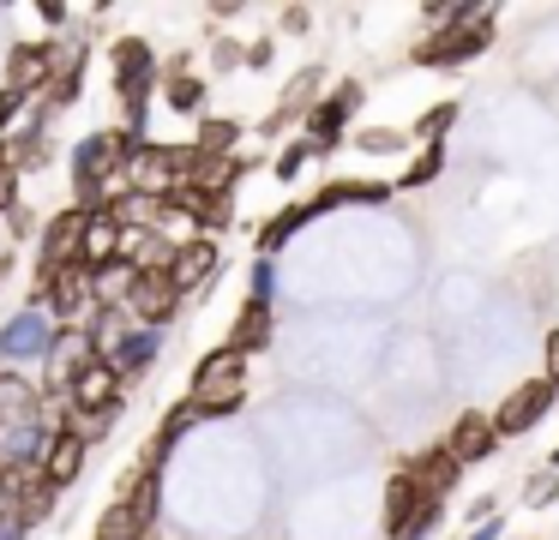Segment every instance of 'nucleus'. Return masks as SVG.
<instances>
[{
  "instance_id": "f257e3e1",
  "label": "nucleus",
  "mask_w": 559,
  "mask_h": 540,
  "mask_svg": "<svg viewBox=\"0 0 559 540\" xmlns=\"http://www.w3.org/2000/svg\"><path fill=\"white\" fill-rule=\"evenodd\" d=\"M109 67H115V96L127 108V139H145V115H151V91H157V48L145 36H121L109 48Z\"/></svg>"
},
{
  "instance_id": "f03ea898",
  "label": "nucleus",
  "mask_w": 559,
  "mask_h": 540,
  "mask_svg": "<svg viewBox=\"0 0 559 540\" xmlns=\"http://www.w3.org/2000/svg\"><path fill=\"white\" fill-rule=\"evenodd\" d=\"M493 12L487 7H475V19L469 24H457V31H433V36H421L415 43V67H469L475 55H487V43H493Z\"/></svg>"
},
{
  "instance_id": "7ed1b4c3",
  "label": "nucleus",
  "mask_w": 559,
  "mask_h": 540,
  "mask_svg": "<svg viewBox=\"0 0 559 540\" xmlns=\"http://www.w3.org/2000/svg\"><path fill=\"white\" fill-rule=\"evenodd\" d=\"M181 163H187V144H157V139H145V144H133V151H127L121 180H127V192L169 199V192L181 187Z\"/></svg>"
},
{
  "instance_id": "20e7f679",
  "label": "nucleus",
  "mask_w": 559,
  "mask_h": 540,
  "mask_svg": "<svg viewBox=\"0 0 559 540\" xmlns=\"http://www.w3.org/2000/svg\"><path fill=\"white\" fill-rule=\"evenodd\" d=\"M361 96H367V91H361L355 79H343L331 96H313V108L301 115V139L313 144V156H331V151L343 144V132H349V120L361 115Z\"/></svg>"
},
{
  "instance_id": "39448f33",
  "label": "nucleus",
  "mask_w": 559,
  "mask_h": 540,
  "mask_svg": "<svg viewBox=\"0 0 559 540\" xmlns=\"http://www.w3.org/2000/svg\"><path fill=\"white\" fill-rule=\"evenodd\" d=\"M127 408V384L115 379L109 360H85V367L67 379V415L91 420V415H121Z\"/></svg>"
},
{
  "instance_id": "423d86ee",
  "label": "nucleus",
  "mask_w": 559,
  "mask_h": 540,
  "mask_svg": "<svg viewBox=\"0 0 559 540\" xmlns=\"http://www.w3.org/2000/svg\"><path fill=\"white\" fill-rule=\"evenodd\" d=\"M223 271V247L211 235H193V240H175V252H169V264H163V276H169V288L181 300H193V295H205L211 288V276Z\"/></svg>"
},
{
  "instance_id": "0eeeda50",
  "label": "nucleus",
  "mask_w": 559,
  "mask_h": 540,
  "mask_svg": "<svg viewBox=\"0 0 559 540\" xmlns=\"http://www.w3.org/2000/svg\"><path fill=\"white\" fill-rule=\"evenodd\" d=\"M554 396H559V391H554L547 379H523L518 391H511V396H506V403H499L487 420H493V432H499V439H523L530 427H542V420H547Z\"/></svg>"
},
{
  "instance_id": "6e6552de",
  "label": "nucleus",
  "mask_w": 559,
  "mask_h": 540,
  "mask_svg": "<svg viewBox=\"0 0 559 540\" xmlns=\"http://www.w3.org/2000/svg\"><path fill=\"white\" fill-rule=\"evenodd\" d=\"M187 307V300L181 295H175V288H169V276H133V288H127V319H133V324H145V331H169V324H175V312H181Z\"/></svg>"
},
{
  "instance_id": "1a4fd4ad",
  "label": "nucleus",
  "mask_w": 559,
  "mask_h": 540,
  "mask_svg": "<svg viewBox=\"0 0 559 540\" xmlns=\"http://www.w3.org/2000/svg\"><path fill=\"white\" fill-rule=\"evenodd\" d=\"M439 451H445L457 468H475V463H487V456L499 451V432H493V420H487L481 408H463V415L445 427V439H439Z\"/></svg>"
},
{
  "instance_id": "9d476101",
  "label": "nucleus",
  "mask_w": 559,
  "mask_h": 540,
  "mask_svg": "<svg viewBox=\"0 0 559 540\" xmlns=\"http://www.w3.org/2000/svg\"><path fill=\"white\" fill-rule=\"evenodd\" d=\"M85 456H91V444L79 439L73 427H55L49 439H43V456H37V475L49 480L55 492H67V487H79V475H85Z\"/></svg>"
},
{
  "instance_id": "9b49d317",
  "label": "nucleus",
  "mask_w": 559,
  "mask_h": 540,
  "mask_svg": "<svg viewBox=\"0 0 559 540\" xmlns=\"http://www.w3.org/2000/svg\"><path fill=\"white\" fill-rule=\"evenodd\" d=\"M49 336H55V324L43 319V312H13V324H0V367L13 372V367H25V360H43L49 355Z\"/></svg>"
},
{
  "instance_id": "f8f14e48",
  "label": "nucleus",
  "mask_w": 559,
  "mask_h": 540,
  "mask_svg": "<svg viewBox=\"0 0 559 540\" xmlns=\"http://www.w3.org/2000/svg\"><path fill=\"white\" fill-rule=\"evenodd\" d=\"M157 355H163V331H145V324H133V331H121V336H115V343L103 348L97 360H109L115 379L133 384V379H145V372L157 367Z\"/></svg>"
},
{
  "instance_id": "ddd939ff",
  "label": "nucleus",
  "mask_w": 559,
  "mask_h": 540,
  "mask_svg": "<svg viewBox=\"0 0 559 540\" xmlns=\"http://www.w3.org/2000/svg\"><path fill=\"white\" fill-rule=\"evenodd\" d=\"M403 475L415 480V492H421V499H433V504H445L451 492H457V480H463V468L451 463L445 451H439V444H427L421 456H409V463H403Z\"/></svg>"
},
{
  "instance_id": "4468645a",
  "label": "nucleus",
  "mask_w": 559,
  "mask_h": 540,
  "mask_svg": "<svg viewBox=\"0 0 559 540\" xmlns=\"http://www.w3.org/2000/svg\"><path fill=\"white\" fill-rule=\"evenodd\" d=\"M121 259V223L109 211H91L85 216V235H79V264L85 271H103V264Z\"/></svg>"
},
{
  "instance_id": "2eb2a0df",
  "label": "nucleus",
  "mask_w": 559,
  "mask_h": 540,
  "mask_svg": "<svg viewBox=\"0 0 559 540\" xmlns=\"http://www.w3.org/2000/svg\"><path fill=\"white\" fill-rule=\"evenodd\" d=\"M271 331H277V319H271V307H259V300H241V312H235L229 336H223V348H235V355H259V348H271Z\"/></svg>"
},
{
  "instance_id": "dca6fc26",
  "label": "nucleus",
  "mask_w": 559,
  "mask_h": 540,
  "mask_svg": "<svg viewBox=\"0 0 559 540\" xmlns=\"http://www.w3.org/2000/svg\"><path fill=\"white\" fill-rule=\"evenodd\" d=\"M43 84H49L43 43H13V55H7V91H19V96H31V103H37Z\"/></svg>"
},
{
  "instance_id": "f3484780",
  "label": "nucleus",
  "mask_w": 559,
  "mask_h": 540,
  "mask_svg": "<svg viewBox=\"0 0 559 540\" xmlns=\"http://www.w3.org/2000/svg\"><path fill=\"white\" fill-rule=\"evenodd\" d=\"M385 199H391V180H325L319 199L307 204H313V216H325V211H343V204H385Z\"/></svg>"
},
{
  "instance_id": "a211bd4d",
  "label": "nucleus",
  "mask_w": 559,
  "mask_h": 540,
  "mask_svg": "<svg viewBox=\"0 0 559 540\" xmlns=\"http://www.w3.org/2000/svg\"><path fill=\"white\" fill-rule=\"evenodd\" d=\"M229 384H247V360L235 348H211L193 367V391L187 396H211V391H229Z\"/></svg>"
},
{
  "instance_id": "6ab92c4d",
  "label": "nucleus",
  "mask_w": 559,
  "mask_h": 540,
  "mask_svg": "<svg viewBox=\"0 0 559 540\" xmlns=\"http://www.w3.org/2000/svg\"><path fill=\"white\" fill-rule=\"evenodd\" d=\"M163 103L175 108V115H205V79L199 72H187V60H175L169 72H163Z\"/></svg>"
},
{
  "instance_id": "aec40b11",
  "label": "nucleus",
  "mask_w": 559,
  "mask_h": 540,
  "mask_svg": "<svg viewBox=\"0 0 559 540\" xmlns=\"http://www.w3.org/2000/svg\"><path fill=\"white\" fill-rule=\"evenodd\" d=\"M121 504H127V511H133L145 528H157V516H163V475L133 468V475H127V487H121Z\"/></svg>"
},
{
  "instance_id": "412c9836",
  "label": "nucleus",
  "mask_w": 559,
  "mask_h": 540,
  "mask_svg": "<svg viewBox=\"0 0 559 540\" xmlns=\"http://www.w3.org/2000/svg\"><path fill=\"white\" fill-rule=\"evenodd\" d=\"M307 223H313V204H301V199L283 204L277 216H265V228H259V259H271V252H277L283 240H295Z\"/></svg>"
},
{
  "instance_id": "4be33fe9",
  "label": "nucleus",
  "mask_w": 559,
  "mask_h": 540,
  "mask_svg": "<svg viewBox=\"0 0 559 540\" xmlns=\"http://www.w3.org/2000/svg\"><path fill=\"white\" fill-rule=\"evenodd\" d=\"M235 144H241V120L199 115V132H193V151L199 156H235Z\"/></svg>"
},
{
  "instance_id": "5701e85b",
  "label": "nucleus",
  "mask_w": 559,
  "mask_h": 540,
  "mask_svg": "<svg viewBox=\"0 0 559 540\" xmlns=\"http://www.w3.org/2000/svg\"><path fill=\"white\" fill-rule=\"evenodd\" d=\"M127 288H133V271H127L121 259L103 264V271H91V300H97V312H121L127 307Z\"/></svg>"
},
{
  "instance_id": "b1692460",
  "label": "nucleus",
  "mask_w": 559,
  "mask_h": 540,
  "mask_svg": "<svg viewBox=\"0 0 559 540\" xmlns=\"http://www.w3.org/2000/svg\"><path fill=\"white\" fill-rule=\"evenodd\" d=\"M439 175H445V144H421V151L403 163V175L391 180V187H397V192H415V187H433Z\"/></svg>"
},
{
  "instance_id": "393cba45",
  "label": "nucleus",
  "mask_w": 559,
  "mask_h": 540,
  "mask_svg": "<svg viewBox=\"0 0 559 540\" xmlns=\"http://www.w3.org/2000/svg\"><path fill=\"white\" fill-rule=\"evenodd\" d=\"M451 127H457V96H445V103L427 108V115L409 127V139H415V144H445V132H451Z\"/></svg>"
},
{
  "instance_id": "a878e982",
  "label": "nucleus",
  "mask_w": 559,
  "mask_h": 540,
  "mask_svg": "<svg viewBox=\"0 0 559 540\" xmlns=\"http://www.w3.org/2000/svg\"><path fill=\"white\" fill-rule=\"evenodd\" d=\"M97 540H151V528H145V523H139V516H133V511H127V504H121V499H115V504H109V511H103V516H97Z\"/></svg>"
},
{
  "instance_id": "bb28decb",
  "label": "nucleus",
  "mask_w": 559,
  "mask_h": 540,
  "mask_svg": "<svg viewBox=\"0 0 559 540\" xmlns=\"http://www.w3.org/2000/svg\"><path fill=\"white\" fill-rule=\"evenodd\" d=\"M307 163H313V144H307L301 132H295V139L277 151V180H283V187H289V180H301V168H307Z\"/></svg>"
},
{
  "instance_id": "cd10ccee",
  "label": "nucleus",
  "mask_w": 559,
  "mask_h": 540,
  "mask_svg": "<svg viewBox=\"0 0 559 540\" xmlns=\"http://www.w3.org/2000/svg\"><path fill=\"white\" fill-rule=\"evenodd\" d=\"M403 144H409V139L391 132V127H361V132H355V151H367V156H397Z\"/></svg>"
},
{
  "instance_id": "c85d7f7f",
  "label": "nucleus",
  "mask_w": 559,
  "mask_h": 540,
  "mask_svg": "<svg viewBox=\"0 0 559 540\" xmlns=\"http://www.w3.org/2000/svg\"><path fill=\"white\" fill-rule=\"evenodd\" d=\"M271 295H277V271H271V259H253L247 264V300L271 307Z\"/></svg>"
},
{
  "instance_id": "c756f323",
  "label": "nucleus",
  "mask_w": 559,
  "mask_h": 540,
  "mask_svg": "<svg viewBox=\"0 0 559 540\" xmlns=\"http://www.w3.org/2000/svg\"><path fill=\"white\" fill-rule=\"evenodd\" d=\"M187 427H199V415H193V403L181 396V403H175L169 415H163V427H157V432H163V439H175V444H181V439H187Z\"/></svg>"
},
{
  "instance_id": "7c9ffc66",
  "label": "nucleus",
  "mask_w": 559,
  "mask_h": 540,
  "mask_svg": "<svg viewBox=\"0 0 559 540\" xmlns=\"http://www.w3.org/2000/svg\"><path fill=\"white\" fill-rule=\"evenodd\" d=\"M25 115H31V96H19V91L0 84V139H7V127H19Z\"/></svg>"
},
{
  "instance_id": "2f4dec72",
  "label": "nucleus",
  "mask_w": 559,
  "mask_h": 540,
  "mask_svg": "<svg viewBox=\"0 0 559 540\" xmlns=\"http://www.w3.org/2000/svg\"><path fill=\"white\" fill-rule=\"evenodd\" d=\"M523 499H530L535 511H547V504L559 499V475H554V468H542V475H535L530 487H523Z\"/></svg>"
},
{
  "instance_id": "473e14b6",
  "label": "nucleus",
  "mask_w": 559,
  "mask_h": 540,
  "mask_svg": "<svg viewBox=\"0 0 559 540\" xmlns=\"http://www.w3.org/2000/svg\"><path fill=\"white\" fill-rule=\"evenodd\" d=\"M19 204H25V187H19V175L7 163H0V216L7 211H19Z\"/></svg>"
},
{
  "instance_id": "72a5a7b5",
  "label": "nucleus",
  "mask_w": 559,
  "mask_h": 540,
  "mask_svg": "<svg viewBox=\"0 0 559 540\" xmlns=\"http://www.w3.org/2000/svg\"><path fill=\"white\" fill-rule=\"evenodd\" d=\"M271 60H277V43H271V36H259V43L241 48V67H253V72H265Z\"/></svg>"
},
{
  "instance_id": "f704fd0d",
  "label": "nucleus",
  "mask_w": 559,
  "mask_h": 540,
  "mask_svg": "<svg viewBox=\"0 0 559 540\" xmlns=\"http://www.w3.org/2000/svg\"><path fill=\"white\" fill-rule=\"evenodd\" d=\"M542 379L559 391V324L547 331V343H542Z\"/></svg>"
},
{
  "instance_id": "c9c22d12",
  "label": "nucleus",
  "mask_w": 559,
  "mask_h": 540,
  "mask_svg": "<svg viewBox=\"0 0 559 540\" xmlns=\"http://www.w3.org/2000/svg\"><path fill=\"white\" fill-rule=\"evenodd\" d=\"M211 67H217V72H235V67H241V48H235L229 36H223V43H211Z\"/></svg>"
},
{
  "instance_id": "e433bc0d",
  "label": "nucleus",
  "mask_w": 559,
  "mask_h": 540,
  "mask_svg": "<svg viewBox=\"0 0 559 540\" xmlns=\"http://www.w3.org/2000/svg\"><path fill=\"white\" fill-rule=\"evenodd\" d=\"M37 19H43V24H49V31H55V36H61V31H67V19H73V12H67V7H61V0H37Z\"/></svg>"
},
{
  "instance_id": "4c0bfd02",
  "label": "nucleus",
  "mask_w": 559,
  "mask_h": 540,
  "mask_svg": "<svg viewBox=\"0 0 559 540\" xmlns=\"http://www.w3.org/2000/svg\"><path fill=\"white\" fill-rule=\"evenodd\" d=\"M277 24H283V31H307V24H313V12H307V7H283Z\"/></svg>"
},
{
  "instance_id": "58836bf2",
  "label": "nucleus",
  "mask_w": 559,
  "mask_h": 540,
  "mask_svg": "<svg viewBox=\"0 0 559 540\" xmlns=\"http://www.w3.org/2000/svg\"><path fill=\"white\" fill-rule=\"evenodd\" d=\"M7 223H13V240H19V235H31V228H37V216L19 204V211H7Z\"/></svg>"
},
{
  "instance_id": "ea45409f",
  "label": "nucleus",
  "mask_w": 559,
  "mask_h": 540,
  "mask_svg": "<svg viewBox=\"0 0 559 540\" xmlns=\"http://www.w3.org/2000/svg\"><path fill=\"white\" fill-rule=\"evenodd\" d=\"M469 540H499V523H481V528H475Z\"/></svg>"
},
{
  "instance_id": "a19ab883",
  "label": "nucleus",
  "mask_w": 559,
  "mask_h": 540,
  "mask_svg": "<svg viewBox=\"0 0 559 540\" xmlns=\"http://www.w3.org/2000/svg\"><path fill=\"white\" fill-rule=\"evenodd\" d=\"M554 468H559V451H554Z\"/></svg>"
}]
</instances>
